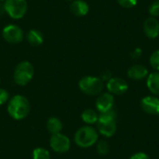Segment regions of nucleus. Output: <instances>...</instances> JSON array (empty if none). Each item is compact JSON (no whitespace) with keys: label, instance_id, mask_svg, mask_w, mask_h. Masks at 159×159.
<instances>
[{"label":"nucleus","instance_id":"1","mask_svg":"<svg viewBox=\"0 0 159 159\" xmlns=\"http://www.w3.org/2000/svg\"><path fill=\"white\" fill-rule=\"evenodd\" d=\"M30 102L23 95H15L7 102V113L15 120L26 118L30 114Z\"/></svg>","mask_w":159,"mask_h":159},{"label":"nucleus","instance_id":"2","mask_svg":"<svg viewBox=\"0 0 159 159\" xmlns=\"http://www.w3.org/2000/svg\"><path fill=\"white\" fill-rule=\"evenodd\" d=\"M97 125V130L99 134L106 137L111 138L113 137L117 129L116 125V113L115 110H112L107 113L100 114Z\"/></svg>","mask_w":159,"mask_h":159},{"label":"nucleus","instance_id":"3","mask_svg":"<svg viewBox=\"0 0 159 159\" xmlns=\"http://www.w3.org/2000/svg\"><path fill=\"white\" fill-rule=\"evenodd\" d=\"M74 141L81 148H89L99 141V132L92 126L86 125L75 131Z\"/></svg>","mask_w":159,"mask_h":159},{"label":"nucleus","instance_id":"4","mask_svg":"<svg viewBox=\"0 0 159 159\" xmlns=\"http://www.w3.org/2000/svg\"><path fill=\"white\" fill-rule=\"evenodd\" d=\"M78 88L86 95L99 96L104 89V82L98 76L86 75L79 80Z\"/></svg>","mask_w":159,"mask_h":159},{"label":"nucleus","instance_id":"5","mask_svg":"<svg viewBox=\"0 0 159 159\" xmlns=\"http://www.w3.org/2000/svg\"><path fill=\"white\" fill-rule=\"evenodd\" d=\"M34 68L30 61H20L15 68L13 74L14 82L19 86H26L34 77Z\"/></svg>","mask_w":159,"mask_h":159},{"label":"nucleus","instance_id":"6","mask_svg":"<svg viewBox=\"0 0 159 159\" xmlns=\"http://www.w3.org/2000/svg\"><path fill=\"white\" fill-rule=\"evenodd\" d=\"M4 7L6 13L14 20L23 18L28 9L26 0H5Z\"/></svg>","mask_w":159,"mask_h":159},{"label":"nucleus","instance_id":"7","mask_svg":"<svg viewBox=\"0 0 159 159\" xmlns=\"http://www.w3.org/2000/svg\"><path fill=\"white\" fill-rule=\"evenodd\" d=\"M49 145L50 148L57 154H64L67 153L71 148V141L70 139L61 133L51 135L49 139Z\"/></svg>","mask_w":159,"mask_h":159},{"label":"nucleus","instance_id":"8","mask_svg":"<svg viewBox=\"0 0 159 159\" xmlns=\"http://www.w3.org/2000/svg\"><path fill=\"white\" fill-rule=\"evenodd\" d=\"M2 35L4 39L10 44H18L23 40L24 34L22 29L16 24H9L4 27Z\"/></svg>","mask_w":159,"mask_h":159},{"label":"nucleus","instance_id":"9","mask_svg":"<svg viewBox=\"0 0 159 159\" xmlns=\"http://www.w3.org/2000/svg\"><path fill=\"white\" fill-rule=\"evenodd\" d=\"M105 87L107 89V92L113 94L114 96L123 95L129 90L128 82L121 77H112L106 82Z\"/></svg>","mask_w":159,"mask_h":159},{"label":"nucleus","instance_id":"10","mask_svg":"<svg viewBox=\"0 0 159 159\" xmlns=\"http://www.w3.org/2000/svg\"><path fill=\"white\" fill-rule=\"evenodd\" d=\"M95 106L99 114H103L114 110L115 96L109 92L101 93L96 100Z\"/></svg>","mask_w":159,"mask_h":159},{"label":"nucleus","instance_id":"11","mask_svg":"<svg viewBox=\"0 0 159 159\" xmlns=\"http://www.w3.org/2000/svg\"><path fill=\"white\" fill-rule=\"evenodd\" d=\"M142 110L150 116H159V98L154 95H148L141 100Z\"/></svg>","mask_w":159,"mask_h":159},{"label":"nucleus","instance_id":"12","mask_svg":"<svg viewBox=\"0 0 159 159\" xmlns=\"http://www.w3.org/2000/svg\"><path fill=\"white\" fill-rule=\"evenodd\" d=\"M149 75L148 69L143 65V64H133L131 65L127 72V75L129 79L131 80H135V81H140V80H143L145 78H147Z\"/></svg>","mask_w":159,"mask_h":159},{"label":"nucleus","instance_id":"13","mask_svg":"<svg viewBox=\"0 0 159 159\" xmlns=\"http://www.w3.org/2000/svg\"><path fill=\"white\" fill-rule=\"evenodd\" d=\"M143 32L150 39H155L159 35V21L155 17L147 18L143 22Z\"/></svg>","mask_w":159,"mask_h":159},{"label":"nucleus","instance_id":"14","mask_svg":"<svg viewBox=\"0 0 159 159\" xmlns=\"http://www.w3.org/2000/svg\"><path fill=\"white\" fill-rule=\"evenodd\" d=\"M71 12L77 17H84L89 11V4L84 0H73L70 5Z\"/></svg>","mask_w":159,"mask_h":159},{"label":"nucleus","instance_id":"15","mask_svg":"<svg viewBox=\"0 0 159 159\" xmlns=\"http://www.w3.org/2000/svg\"><path fill=\"white\" fill-rule=\"evenodd\" d=\"M146 86L148 90L154 95L159 97V72H153L146 78Z\"/></svg>","mask_w":159,"mask_h":159},{"label":"nucleus","instance_id":"16","mask_svg":"<svg viewBox=\"0 0 159 159\" xmlns=\"http://www.w3.org/2000/svg\"><path fill=\"white\" fill-rule=\"evenodd\" d=\"M99 115L100 114L96 110L91 109V108H88V109H85L82 112V114H81V119H82V121L86 125L92 126V125H94V124H96L98 122Z\"/></svg>","mask_w":159,"mask_h":159},{"label":"nucleus","instance_id":"17","mask_svg":"<svg viewBox=\"0 0 159 159\" xmlns=\"http://www.w3.org/2000/svg\"><path fill=\"white\" fill-rule=\"evenodd\" d=\"M46 127H47L48 131L51 135H53V134L61 133L62 130L63 125H62V122L61 121V119H59L58 117L52 116V117H49L48 119Z\"/></svg>","mask_w":159,"mask_h":159},{"label":"nucleus","instance_id":"18","mask_svg":"<svg viewBox=\"0 0 159 159\" xmlns=\"http://www.w3.org/2000/svg\"><path fill=\"white\" fill-rule=\"evenodd\" d=\"M27 40L32 46H40L44 42V35L43 34L36 29H33L28 32L27 34Z\"/></svg>","mask_w":159,"mask_h":159},{"label":"nucleus","instance_id":"19","mask_svg":"<svg viewBox=\"0 0 159 159\" xmlns=\"http://www.w3.org/2000/svg\"><path fill=\"white\" fill-rule=\"evenodd\" d=\"M33 159H50V153L43 147H37L33 151Z\"/></svg>","mask_w":159,"mask_h":159},{"label":"nucleus","instance_id":"20","mask_svg":"<svg viewBox=\"0 0 159 159\" xmlns=\"http://www.w3.org/2000/svg\"><path fill=\"white\" fill-rule=\"evenodd\" d=\"M97 146H96V150H97V153L100 155V156H106L109 154V151H110V147H109V144L106 141H98L97 142Z\"/></svg>","mask_w":159,"mask_h":159},{"label":"nucleus","instance_id":"21","mask_svg":"<svg viewBox=\"0 0 159 159\" xmlns=\"http://www.w3.org/2000/svg\"><path fill=\"white\" fill-rule=\"evenodd\" d=\"M150 66L157 72H159V49L155 50L149 58Z\"/></svg>","mask_w":159,"mask_h":159},{"label":"nucleus","instance_id":"22","mask_svg":"<svg viewBox=\"0 0 159 159\" xmlns=\"http://www.w3.org/2000/svg\"><path fill=\"white\" fill-rule=\"evenodd\" d=\"M148 11L151 17H155V18L159 17V0H154L151 3Z\"/></svg>","mask_w":159,"mask_h":159},{"label":"nucleus","instance_id":"23","mask_svg":"<svg viewBox=\"0 0 159 159\" xmlns=\"http://www.w3.org/2000/svg\"><path fill=\"white\" fill-rule=\"evenodd\" d=\"M117 3L124 8H131L136 6L138 0H116Z\"/></svg>","mask_w":159,"mask_h":159},{"label":"nucleus","instance_id":"24","mask_svg":"<svg viewBox=\"0 0 159 159\" xmlns=\"http://www.w3.org/2000/svg\"><path fill=\"white\" fill-rule=\"evenodd\" d=\"M9 101V94L5 89H0V105L5 104Z\"/></svg>","mask_w":159,"mask_h":159},{"label":"nucleus","instance_id":"25","mask_svg":"<svg viewBox=\"0 0 159 159\" xmlns=\"http://www.w3.org/2000/svg\"><path fill=\"white\" fill-rule=\"evenodd\" d=\"M143 55V49L141 48H136L135 49L132 50V52L130 53V56L133 60H138L142 57Z\"/></svg>","mask_w":159,"mask_h":159},{"label":"nucleus","instance_id":"26","mask_svg":"<svg viewBox=\"0 0 159 159\" xmlns=\"http://www.w3.org/2000/svg\"><path fill=\"white\" fill-rule=\"evenodd\" d=\"M129 159H151L150 158V157L147 155V154H145V153H143V152H138V153H135V154H133L130 157Z\"/></svg>","mask_w":159,"mask_h":159},{"label":"nucleus","instance_id":"27","mask_svg":"<svg viewBox=\"0 0 159 159\" xmlns=\"http://www.w3.org/2000/svg\"><path fill=\"white\" fill-rule=\"evenodd\" d=\"M100 78H101L103 82H107L109 79H111V78H112V74H111V72H110V71H108V70L103 71V72L101 74Z\"/></svg>","mask_w":159,"mask_h":159},{"label":"nucleus","instance_id":"28","mask_svg":"<svg viewBox=\"0 0 159 159\" xmlns=\"http://www.w3.org/2000/svg\"><path fill=\"white\" fill-rule=\"evenodd\" d=\"M5 13H6V10H5L4 4H1V3H0V17H1V16H3Z\"/></svg>","mask_w":159,"mask_h":159},{"label":"nucleus","instance_id":"29","mask_svg":"<svg viewBox=\"0 0 159 159\" xmlns=\"http://www.w3.org/2000/svg\"><path fill=\"white\" fill-rule=\"evenodd\" d=\"M68 1H73V0H68Z\"/></svg>","mask_w":159,"mask_h":159},{"label":"nucleus","instance_id":"30","mask_svg":"<svg viewBox=\"0 0 159 159\" xmlns=\"http://www.w3.org/2000/svg\"><path fill=\"white\" fill-rule=\"evenodd\" d=\"M0 1H5V0H0Z\"/></svg>","mask_w":159,"mask_h":159},{"label":"nucleus","instance_id":"31","mask_svg":"<svg viewBox=\"0 0 159 159\" xmlns=\"http://www.w3.org/2000/svg\"><path fill=\"white\" fill-rule=\"evenodd\" d=\"M0 82H1V80H0Z\"/></svg>","mask_w":159,"mask_h":159}]
</instances>
